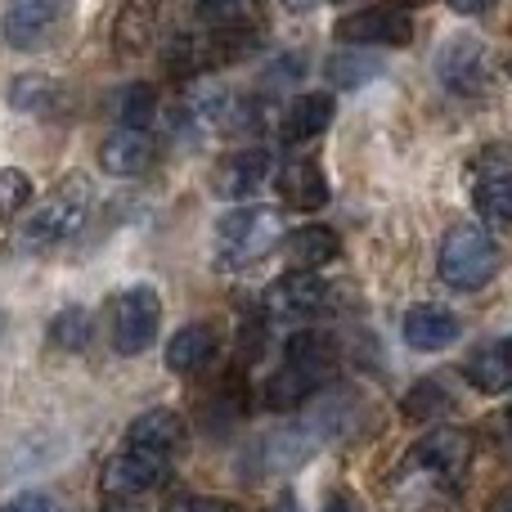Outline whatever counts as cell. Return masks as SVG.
I'll list each match as a JSON object with an SVG mask.
<instances>
[{"label":"cell","instance_id":"3","mask_svg":"<svg viewBox=\"0 0 512 512\" xmlns=\"http://www.w3.org/2000/svg\"><path fill=\"white\" fill-rule=\"evenodd\" d=\"M86 212H90V185L81 176L63 180L54 189V198H45L23 225V248H59L68 243L72 234L86 225Z\"/></svg>","mask_w":512,"mask_h":512},{"label":"cell","instance_id":"21","mask_svg":"<svg viewBox=\"0 0 512 512\" xmlns=\"http://www.w3.org/2000/svg\"><path fill=\"white\" fill-rule=\"evenodd\" d=\"M337 252H342V243H337V234L328 225H306V230L288 234V261L297 270H319V265L337 261Z\"/></svg>","mask_w":512,"mask_h":512},{"label":"cell","instance_id":"26","mask_svg":"<svg viewBox=\"0 0 512 512\" xmlns=\"http://www.w3.org/2000/svg\"><path fill=\"white\" fill-rule=\"evenodd\" d=\"M252 5H256V0H203V5H198V14H203L212 27H248Z\"/></svg>","mask_w":512,"mask_h":512},{"label":"cell","instance_id":"34","mask_svg":"<svg viewBox=\"0 0 512 512\" xmlns=\"http://www.w3.org/2000/svg\"><path fill=\"white\" fill-rule=\"evenodd\" d=\"M490 512H512V486L504 490V495L495 499V504H490Z\"/></svg>","mask_w":512,"mask_h":512},{"label":"cell","instance_id":"10","mask_svg":"<svg viewBox=\"0 0 512 512\" xmlns=\"http://www.w3.org/2000/svg\"><path fill=\"white\" fill-rule=\"evenodd\" d=\"M63 5H68V0H9L5 23H0L5 45L9 50H36V45L50 36V27L59 23Z\"/></svg>","mask_w":512,"mask_h":512},{"label":"cell","instance_id":"1","mask_svg":"<svg viewBox=\"0 0 512 512\" xmlns=\"http://www.w3.org/2000/svg\"><path fill=\"white\" fill-rule=\"evenodd\" d=\"M441 283L454 292H477L499 274V248L481 225H454L441 239V256H436Z\"/></svg>","mask_w":512,"mask_h":512},{"label":"cell","instance_id":"31","mask_svg":"<svg viewBox=\"0 0 512 512\" xmlns=\"http://www.w3.org/2000/svg\"><path fill=\"white\" fill-rule=\"evenodd\" d=\"M324 512H364V508H360V499H355V495H333L324 504Z\"/></svg>","mask_w":512,"mask_h":512},{"label":"cell","instance_id":"35","mask_svg":"<svg viewBox=\"0 0 512 512\" xmlns=\"http://www.w3.org/2000/svg\"><path fill=\"white\" fill-rule=\"evenodd\" d=\"M283 5H288V9H310L315 0H283Z\"/></svg>","mask_w":512,"mask_h":512},{"label":"cell","instance_id":"8","mask_svg":"<svg viewBox=\"0 0 512 512\" xmlns=\"http://www.w3.org/2000/svg\"><path fill=\"white\" fill-rule=\"evenodd\" d=\"M337 41L346 45H409L414 41V18L396 5H373L360 14H346L337 23Z\"/></svg>","mask_w":512,"mask_h":512},{"label":"cell","instance_id":"30","mask_svg":"<svg viewBox=\"0 0 512 512\" xmlns=\"http://www.w3.org/2000/svg\"><path fill=\"white\" fill-rule=\"evenodd\" d=\"M167 512H239V508H230V504H221V499H198V495H185V499H176Z\"/></svg>","mask_w":512,"mask_h":512},{"label":"cell","instance_id":"24","mask_svg":"<svg viewBox=\"0 0 512 512\" xmlns=\"http://www.w3.org/2000/svg\"><path fill=\"white\" fill-rule=\"evenodd\" d=\"M90 337H95V319H90L86 306H68V310L54 315V324H50V346L54 351L77 355V351H86L90 346Z\"/></svg>","mask_w":512,"mask_h":512},{"label":"cell","instance_id":"18","mask_svg":"<svg viewBox=\"0 0 512 512\" xmlns=\"http://www.w3.org/2000/svg\"><path fill=\"white\" fill-rule=\"evenodd\" d=\"M216 351H221V337L212 324H185L167 342V364L171 373H203Z\"/></svg>","mask_w":512,"mask_h":512},{"label":"cell","instance_id":"29","mask_svg":"<svg viewBox=\"0 0 512 512\" xmlns=\"http://www.w3.org/2000/svg\"><path fill=\"white\" fill-rule=\"evenodd\" d=\"M0 512H59V504H54V495L27 490V495H14L9 504H0Z\"/></svg>","mask_w":512,"mask_h":512},{"label":"cell","instance_id":"6","mask_svg":"<svg viewBox=\"0 0 512 512\" xmlns=\"http://www.w3.org/2000/svg\"><path fill=\"white\" fill-rule=\"evenodd\" d=\"M171 468V454H158V450H144V445H122V450L108 459L104 468V490L117 499H131V495H144V490L162 486Z\"/></svg>","mask_w":512,"mask_h":512},{"label":"cell","instance_id":"33","mask_svg":"<svg viewBox=\"0 0 512 512\" xmlns=\"http://www.w3.org/2000/svg\"><path fill=\"white\" fill-rule=\"evenodd\" d=\"M104 512H144L140 504H131V499H113V504H108Z\"/></svg>","mask_w":512,"mask_h":512},{"label":"cell","instance_id":"36","mask_svg":"<svg viewBox=\"0 0 512 512\" xmlns=\"http://www.w3.org/2000/svg\"><path fill=\"white\" fill-rule=\"evenodd\" d=\"M0 328H5V315H0Z\"/></svg>","mask_w":512,"mask_h":512},{"label":"cell","instance_id":"16","mask_svg":"<svg viewBox=\"0 0 512 512\" xmlns=\"http://www.w3.org/2000/svg\"><path fill=\"white\" fill-rule=\"evenodd\" d=\"M126 445H144V450H158V454H171L176 459L185 450V418L176 409H149L131 423L126 432Z\"/></svg>","mask_w":512,"mask_h":512},{"label":"cell","instance_id":"20","mask_svg":"<svg viewBox=\"0 0 512 512\" xmlns=\"http://www.w3.org/2000/svg\"><path fill=\"white\" fill-rule=\"evenodd\" d=\"M333 122V99L328 95H297L283 113V140L288 144H306L315 135H324V126Z\"/></svg>","mask_w":512,"mask_h":512},{"label":"cell","instance_id":"14","mask_svg":"<svg viewBox=\"0 0 512 512\" xmlns=\"http://www.w3.org/2000/svg\"><path fill=\"white\" fill-rule=\"evenodd\" d=\"M463 324L454 310L445 306H414L405 315V342L414 351H445L450 342H459Z\"/></svg>","mask_w":512,"mask_h":512},{"label":"cell","instance_id":"2","mask_svg":"<svg viewBox=\"0 0 512 512\" xmlns=\"http://www.w3.org/2000/svg\"><path fill=\"white\" fill-rule=\"evenodd\" d=\"M279 216L270 207H234L230 216L216 221V270H243L279 243Z\"/></svg>","mask_w":512,"mask_h":512},{"label":"cell","instance_id":"7","mask_svg":"<svg viewBox=\"0 0 512 512\" xmlns=\"http://www.w3.org/2000/svg\"><path fill=\"white\" fill-rule=\"evenodd\" d=\"M409 463L436 481H459L472 463V436L463 427H432L423 441H414Z\"/></svg>","mask_w":512,"mask_h":512},{"label":"cell","instance_id":"22","mask_svg":"<svg viewBox=\"0 0 512 512\" xmlns=\"http://www.w3.org/2000/svg\"><path fill=\"white\" fill-rule=\"evenodd\" d=\"M481 221L495 225V230H512V171H490L486 180L472 194Z\"/></svg>","mask_w":512,"mask_h":512},{"label":"cell","instance_id":"37","mask_svg":"<svg viewBox=\"0 0 512 512\" xmlns=\"http://www.w3.org/2000/svg\"><path fill=\"white\" fill-rule=\"evenodd\" d=\"M337 5H342V0H337Z\"/></svg>","mask_w":512,"mask_h":512},{"label":"cell","instance_id":"25","mask_svg":"<svg viewBox=\"0 0 512 512\" xmlns=\"http://www.w3.org/2000/svg\"><path fill=\"white\" fill-rule=\"evenodd\" d=\"M153 113H158V90L144 86V81L126 86L122 99H117V122H122V126H135V131H144V126L153 122Z\"/></svg>","mask_w":512,"mask_h":512},{"label":"cell","instance_id":"32","mask_svg":"<svg viewBox=\"0 0 512 512\" xmlns=\"http://www.w3.org/2000/svg\"><path fill=\"white\" fill-rule=\"evenodd\" d=\"M490 5H495V0H450L454 14H486Z\"/></svg>","mask_w":512,"mask_h":512},{"label":"cell","instance_id":"13","mask_svg":"<svg viewBox=\"0 0 512 512\" xmlns=\"http://www.w3.org/2000/svg\"><path fill=\"white\" fill-rule=\"evenodd\" d=\"M463 378H468V387L486 391V396L512 391V337L477 346V351L468 355V364H463Z\"/></svg>","mask_w":512,"mask_h":512},{"label":"cell","instance_id":"12","mask_svg":"<svg viewBox=\"0 0 512 512\" xmlns=\"http://www.w3.org/2000/svg\"><path fill=\"white\" fill-rule=\"evenodd\" d=\"M158 158V144H153L149 131H135V126H117L104 144H99V167L117 180H131V176H144Z\"/></svg>","mask_w":512,"mask_h":512},{"label":"cell","instance_id":"4","mask_svg":"<svg viewBox=\"0 0 512 512\" xmlns=\"http://www.w3.org/2000/svg\"><path fill=\"white\" fill-rule=\"evenodd\" d=\"M162 324V297L149 283H135L113 301V346L117 355H144L158 337Z\"/></svg>","mask_w":512,"mask_h":512},{"label":"cell","instance_id":"28","mask_svg":"<svg viewBox=\"0 0 512 512\" xmlns=\"http://www.w3.org/2000/svg\"><path fill=\"white\" fill-rule=\"evenodd\" d=\"M436 409H445V396L436 382H418L414 396H405V414L409 418H432Z\"/></svg>","mask_w":512,"mask_h":512},{"label":"cell","instance_id":"17","mask_svg":"<svg viewBox=\"0 0 512 512\" xmlns=\"http://www.w3.org/2000/svg\"><path fill=\"white\" fill-rule=\"evenodd\" d=\"M279 194H283V203L297 207V212H319V207L328 203V180L310 158H292L288 167L279 171Z\"/></svg>","mask_w":512,"mask_h":512},{"label":"cell","instance_id":"27","mask_svg":"<svg viewBox=\"0 0 512 512\" xmlns=\"http://www.w3.org/2000/svg\"><path fill=\"white\" fill-rule=\"evenodd\" d=\"M373 72H378V63L373 59H351V54H337V59L328 63V77H333V86H342V90L364 86Z\"/></svg>","mask_w":512,"mask_h":512},{"label":"cell","instance_id":"15","mask_svg":"<svg viewBox=\"0 0 512 512\" xmlns=\"http://www.w3.org/2000/svg\"><path fill=\"white\" fill-rule=\"evenodd\" d=\"M324 382L328 378H319L315 369H306V364H297V360H288V355H283L279 373H270V382H265V405L279 409V414L301 409L319 387H324Z\"/></svg>","mask_w":512,"mask_h":512},{"label":"cell","instance_id":"19","mask_svg":"<svg viewBox=\"0 0 512 512\" xmlns=\"http://www.w3.org/2000/svg\"><path fill=\"white\" fill-rule=\"evenodd\" d=\"M158 9L162 0H126L122 14H117V50L122 54H140L153 45V32H158Z\"/></svg>","mask_w":512,"mask_h":512},{"label":"cell","instance_id":"9","mask_svg":"<svg viewBox=\"0 0 512 512\" xmlns=\"http://www.w3.org/2000/svg\"><path fill=\"white\" fill-rule=\"evenodd\" d=\"M328 301V283L315 270H292L265 292V315L274 319H306L319 315Z\"/></svg>","mask_w":512,"mask_h":512},{"label":"cell","instance_id":"5","mask_svg":"<svg viewBox=\"0 0 512 512\" xmlns=\"http://www.w3.org/2000/svg\"><path fill=\"white\" fill-rule=\"evenodd\" d=\"M436 81L450 95H477L486 86V45L472 32H454L436 50Z\"/></svg>","mask_w":512,"mask_h":512},{"label":"cell","instance_id":"23","mask_svg":"<svg viewBox=\"0 0 512 512\" xmlns=\"http://www.w3.org/2000/svg\"><path fill=\"white\" fill-rule=\"evenodd\" d=\"M59 99H63L59 81L41 77V72H27V77L9 81V104H14L18 113H54Z\"/></svg>","mask_w":512,"mask_h":512},{"label":"cell","instance_id":"11","mask_svg":"<svg viewBox=\"0 0 512 512\" xmlns=\"http://www.w3.org/2000/svg\"><path fill=\"white\" fill-rule=\"evenodd\" d=\"M270 180V153L265 149H239L230 158L216 162L212 171V194L225 203H239V198L256 194V189Z\"/></svg>","mask_w":512,"mask_h":512}]
</instances>
